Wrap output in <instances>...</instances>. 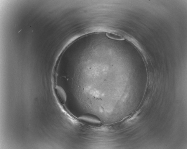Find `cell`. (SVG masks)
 I'll list each match as a JSON object with an SVG mask.
<instances>
[{
    "label": "cell",
    "mask_w": 187,
    "mask_h": 149,
    "mask_svg": "<svg viewBox=\"0 0 187 149\" xmlns=\"http://www.w3.org/2000/svg\"><path fill=\"white\" fill-rule=\"evenodd\" d=\"M55 92L59 100L62 104H65L67 100L66 94L61 86L57 85L55 88Z\"/></svg>",
    "instance_id": "1"
},
{
    "label": "cell",
    "mask_w": 187,
    "mask_h": 149,
    "mask_svg": "<svg viewBox=\"0 0 187 149\" xmlns=\"http://www.w3.org/2000/svg\"><path fill=\"white\" fill-rule=\"evenodd\" d=\"M106 35L109 38L113 39L118 40H122L123 39V38L119 35L112 33H107Z\"/></svg>",
    "instance_id": "2"
}]
</instances>
